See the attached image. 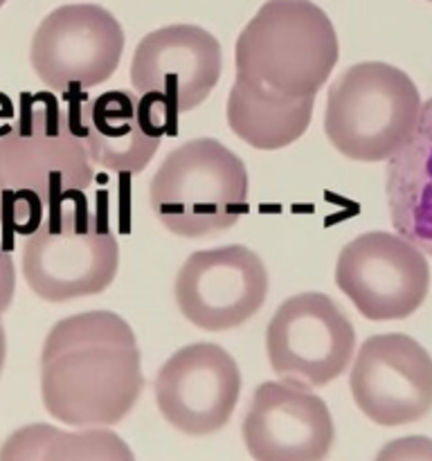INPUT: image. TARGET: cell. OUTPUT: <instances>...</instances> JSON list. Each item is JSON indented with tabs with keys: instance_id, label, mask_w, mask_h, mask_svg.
I'll return each instance as SVG.
<instances>
[{
	"instance_id": "obj_1",
	"label": "cell",
	"mask_w": 432,
	"mask_h": 461,
	"mask_svg": "<svg viewBox=\"0 0 432 461\" xmlns=\"http://www.w3.org/2000/svg\"><path fill=\"white\" fill-rule=\"evenodd\" d=\"M133 329L111 311H88L50 329L40 351V396L50 417L72 428L120 423L142 392Z\"/></svg>"
},
{
	"instance_id": "obj_2",
	"label": "cell",
	"mask_w": 432,
	"mask_h": 461,
	"mask_svg": "<svg viewBox=\"0 0 432 461\" xmlns=\"http://www.w3.org/2000/svg\"><path fill=\"white\" fill-rule=\"evenodd\" d=\"M79 108L52 93H22L12 131L0 138V228L30 237L45 216L94 180Z\"/></svg>"
},
{
	"instance_id": "obj_3",
	"label": "cell",
	"mask_w": 432,
	"mask_h": 461,
	"mask_svg": "<svg viewBox=\"0 0 432 461\" xmlns=\"http://www.w3.org/2000/svg\"><path fill=\"white\" fill-rule=\"evenodd\" d=\"M340 48L331 18L310 0H268L237 39V72L288 99L315 97Z\"/></svg>"
},
{
	"instance_id": "obj_4",
	"label": "cell",
	"mask_w": 432,
	"mask_h": 461,
	"mask_svg": "<svg viewBox=\"0 0 432 461\" xmlns=\"http://www.w3.org/2000/svg\"><path fill=\"white\" fill-rule=\"evenodd\" d=\"M248 169L212 138H196L166 153L148 187V203L176 237L202 239L238 223L248 212Z\"/></svg>"
},
{
	"instance_id": "obj_5",
	"label": "cell",
	"mask_w": 432,
	"mask_h": 461,
	"mask_svg": "<svg viewBox=\"0 0 432 461\" xmlns=\"http://www.w3.org/2000/svg\"><path fill=\"white\" fill-rule=\"evenodd\" d=\"M421 106L417 86L400 68L356 63L328 88L324 133L349 160H390L412 135Z\"/></svg>"
},
{
	"instance_id": "obj_6",
	"label": "cell",
	"mask_w": 432,
	"mask_h": 461,
	"mask_svg": "<svg viewBox=\"0 0 432 461\" xmlns=\"http://www.w3.org/2000/svg\"><path fill=\"white\" fill-rule=\"evenodd\" d=\"M120 248L102 212H90L86 194L58 203L22 246V275L45 302L97 295L112 284Z\"/></svg>"
},
{
	"instance_id": "obj_7",
	"label": "cell",
	"mask_w": 432,
	"mask_h": 461,
	"mask_svg": "<svg viewBox=\"0 0 432 461\" xmlns=\"http://www.w3.org/2000/svg\"><path fill=\"white\" fill-rule=\"evenodd\" d=\"M336 284L372 322L405 320L430 291L426 252L399 232H364L342 248Z\"/></svg>"
},
{
	"instance_id": "obj_8",
	"label": "cell",
	"mask_w": 432,
	"mask_h": 461,
	"mask_svg": "<svg viewBox=\"0 0 432 461\" xmlns=\"http://www.w3.org/2000/svg\"><path fill=\"white\" fill-rule=\"evenodd\" d=\"M356 331L349 315L324 293H300L274 311L266 354L279 378L322 387L349 367Z\"/></svg>"
},
{
	"instance_id": "obj_9",
	"label": "cell",
	"mask_w": 432,
	"mask_h": 461,
	"mask_svg": "<svg viewBox=\"0 0 432 461\" xmlns=\"http://www.w3.org/2000/svg\"><path fill=\"white\" fill-rule=\"evenodd\" d=\"M124 52V30L99 5H63L32 39V68L48 88H93L112 77Z\"/></svg>"
},
{
	"instance_id": "obj_10",
	"label": "cell",
	"mask_w": 432,
	"mask_h": 461,
	"mask_svg": "<svg viewBox=\"0 0 432 461\" xmlns=\"http://www.w3.org/2000/svg\"><path fill=\"white\" fill-rule=\"evenodd\" d=\"M268 295V273L246 246L194 252L176 277V304L202 331H228L259 313Z\"/></svg>"
},
{
	"instance_id": "obj_11",
	"label": "cell",
	"mask_w": 432,
	"mask_h": 461,
	"mask_svg": "<svg viewBox=\"0 0 432 461\" xmlns=\"http://www.w3.org/2000/svg\"><path fill=\"white\" fill-rule=\"evenodd\" d=\"M349 387L369 421L385 428L414 423L432 410V358L405 333L372 336L356 356Z\"/></svg>"
},
{
	"instance_id": "obj_12",
	"label": "cell",
	"mask_w": 432,
	"mask_h": 461,
	"mask_svg": "<svg viewBox=\"0 0 432 461\" xmlns=\"http://www.w3.org/2000/svg\"><path fill=\"white\" fill-rule=\"evenodd\" d=\"M220 68L223 52L216 36L198 25H166L138 43L130 84L140 97L178 117L205 102L219 84Z\"/></svg>"
},
{
	"instance_id": "obj_13",
	"label": "cell",
	"mask_w": 432,
	"mask_h": 461,
	"mask_svg": "<svg viewBox=\"0 0 432 461\" xmlns=\"http://www.w3.org/2000/svg\"><path fill=\"white\" fill-rule=\"evenodd\" d=\"M241 392L238 365L223 347L196 342L176 351L156 376V403L169 426L189 437L214 435Z\"/></svg>"
},
{
	"instance_id": "obj_14",
	"label": "cell",
	"mask_w": 432,
	"mask_h": 461,
	"mask_svg": "<svg viewBox=\"0 0 432 461\" xmlns=\"http://www.w3.org/2000/svg\"><path fill=\"white\" fill-rule=\"evenodd\" d=\"M336 430L327 403L297 381H268L255 390L243 441L255 461H324Z\"/></svg>"
},
{
	"instance_id": "obj_15",
	"label": "cell",
	"mask_w": 432,
	"mask_h": 461,
	"mask_svg": "<svg viewBox=\"0 0 432 461\" xmlns=\"http://www.w3.org/2000/svg\"><path fill=\"white\" fill-rule=\"evenodd\" d=\"M79 115L90 160L117 174L144 171L160 140L176 131V117L162 104L129 90H108L84 102Z\"/></svg>"
},
{
	"instance_id": "obj_16",
	"label": "cell",
	"mask_w": 432,
	"mask_h": 461,
	"mask_svg": "<svg viewBox=\"0 0 432 461\" xmlns=\"http://www.w3.org/2000/svg\"><path fill=\"white\" fill-rule=\"evenodd\" d=\"M387 207L396 232L432 255V97L408 142L387 162Z\"/></svg>"
},
{
	"instance_id": "obj_17",
	"label": "cell",
	"mask_w": 432,
	"mask_h": 461,
	"mask_svg": "<svg viewBox=\"0 0 432 461\" xmlns=\"http://www.w3.org/2000/svg\"><path fill=\"white\" fill-rule=\"evenodd\" d=\"M313 108L315 97L288 99L237 72L228 97V124L250 147L274 151L306 133Z\"/></svg>"
},
{
	"instance_id": "obj_18",
	"label": "cell",
	"mask_w": 432,
	"mask_h": 461,
	"mask_svg": "<svg viewBox=\"0 0 432 461\" xmlns=\"http://www.w3.org/2000/svg\"><path fill=\"white\" fill-rule=\"evenodd\" d=\"M40 461H135L133 450L108 428L57 430Z\"/></svg>"
},
{
	"instance_id": "obj_19",
	"label": "cell",
	"mask_w": 432,
	"mask_h": 461,
	"mask_svg": "<svg viewBox=\"0 0 432 461\" xmlns=\"http://www.w3.org/2000/svg\"><path fill=\"white\" fill-rule=\"evenodd\" d=\"M58 428L50 423H32L14 430L0 446V461H40L50 439Z\"/></svg>"
},
{
	"instance_id": "obj_20",
	"label": "cell",
	"mask_w": 432,
	"mask_h": 461,
	"mask_svg": "<svg viewBox=\"0 0 432 461\" xmlns=\"http://www.w3.org/2000/svg\"><path fill=\"white\" fill-rule=\"evenodd\" d=\"M374 461H432V439L428 437H400L382 446Z\"/></svg>"
},
{
	"instance_id": "obj_21",
	"label": "cell",
	"mask_w": 432,
	"mask_h": 461,
	"mask_svg": "<svg viewBox=\"0 0 432 461\" xmlns=\"http://www.w3.org/2000/svg\"><path fill=\"white\" fill-rule=\"evenodd\" d=\"M16 291V270H14L12 255L0 243V318L9 309Z\"/></svg>"
},
{
	"instance_id": "obj_22",
	"label": "cell",
	"mask_w": 432,
	"mask_h": 461,
	"mask_svg": "<svg viewBox=\"0 0 432 461\" xmlns=\"http://www.w3.org/2000/svg\"><path fill=\"white\" fill-rule=\"evenodd\" d=\"M14 115H16V111H14V104L9 102V97L0 95V138H3V135H7L9 131H12V124L4 126L3 122L14 120Z\"/></svg>"
},
{
	"instance_id": "obj_23",
	"label": "cell",
	"mask_w": 432,
	"mask_h": 461,
	"mask_svg": "<svg viewBox=\"0 0 432 461\" xmlns=\"http://www.w3.org/2000/svg\"><path fill=\"white\" fill-rule=\"evenodd\" d=\"M4 356H7V338H4V329L0 324V374H3L4 367Z\"/></svg>"
},
{
	"instance_id": "obj_24",
	"label": "cell",
	"mask_w": 432,
	"mask_h": 461,
	"mask_svg": "<svg viewBox=\"0 0 432 461\" xmlns=\"http://www.w3.org/2000/svg\"><path fill=\"white\" fill-rule=\"evenodd\" d=\"M3 5H4V0H0V7H3Z\"/></svg>"
},
{
	"instance_id": "obj_25",
	"label": "cell",
	"mask_w": 432,
	"mask_h": 461,
	"mask_svg": "<svg viewBox=\"0 0 432 461\" xmlns=\"http://www.w3.org/2000/svg\"><path fill=\"white\" fill-rule=\"evenodd\" d=\"M430 3H432V0H430Z\"/></svg>"
}]
</instances>
